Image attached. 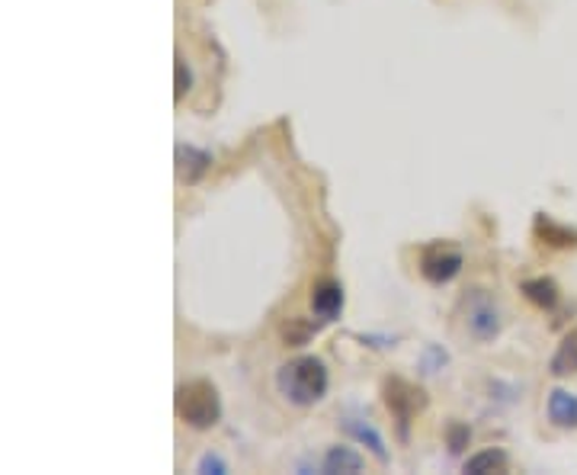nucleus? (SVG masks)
<instances>
[{"mask_svg": "<svg viewBox=\"0 0 577 475\" xmlns=\"http://www.w3.org/2000/svg\"><path fill=\"white\" fill-rule=\"evenodd\" d=\"M276 389L286 398L288 405L308 408L325 398L328 392V366L318 357H298L280 366L276 373Z\"/></svg>", "mask_w": 577, "mask_h": 475, "instance_id": "f257e3e1", "label": "nucleus"}, {"mask_svg": "<svg viewBox=\"0 0 577 475\" xmlns=\"http://www.w3.org/2000/svg\"><path fill=\"white\" fill-rule=\"evenodd\" d=\"M177 415L183 425L196 428V431H208L218 425L222 418V398L218 389L206 383V380H193L186 386L177 389Z\"/></svg>", "mask_w": 577, "mask_h": 475, "instance_id": "f03ea898", "label": "nucleus"}, {"mask_svg": "<svg viewBox=\"0 0 577 475\" xmlns=\"http://www.w3.org/2000/svg\"><path fill=\"white\" fill-rule=\"evenodd\" d=\"M382 398H385V408L392 411V418L398 421L401 437H408V425L427 408V392L420 389V386H414V383H408V380L392 376V380H385V386H382Z\"/></svg>", "mask_w": 577, "mask_h": 475, "instance_id": "7ed1b4c3", "label": "nucleus"}, {"mask_svg": "<svg viewBox=\"0 0 577 475\" xmlns=\"http://www.w3.org/2000/svg\"><path fill=\"white\" fill-rule=\"evenodd\" d=\"M465 328L482 344L495 341L500 335V308L485 290H472L465 296Z\"/></svg>", "mask_w": 577, "mask_h": 475, "instance_id": "20e7f679", "label": "nucleus"}, {"mask_svg": "<svg viewBox=\"0 0 577 475\" xmlns=\"http://www.w3.org/2000/svg\"><path fill=\"white\" fill-rule=\"evenodd\" d=\"M459 270H462V251H459V248L443 245V241L423 248V255H420V273H423V280H430L433 286H443V283L455 280Z\"/></svg>", "mask_w": 577, "mask_h": 475, "instance_id": "39448f33", "label": "nucleus"}, {"mask_svg": "<svg viewBox=\"0 0 577 475\" xmlns=\"http://www.w3.org/2000/svg\"><path fill=\"white\" fill-rule=\"evenodd\" d=\"M340 312H343V286L330 276L318 280L312 286V315L328 325V321L340 318Z\"/></svg>", "mask_w": 577, "mask_h": 475, "instance_id": "423d86ee", "label": "nucleus"}, {"mask_svg": "<svg viewBox=\"0 0 577 475\" xmlns=\"http://www.w3.org/2000/svg\"><path fill=\"white\" fill-rule=\"evenodd\" d=\"M212 168V155L193 145H177V177L183 183H200Z\"/></svg>", "mask_w": 577, "mask_h": 475, "instance_id": "0eeeda50", "label": "nucleus"}, {"mask_svg": "<svg viewBox=\"0 0 577 475\" xmlns=\"http://www.w3.org/2000/svg\"><path fill=\"white\" fill-rule=\"evenodd\" d=\"M536 238L548 248H577V228L562 225L552 216H536Z\"/></svg>", "mask_w": 577, "mask_h": 475, "instance_id": "6e6552de", "label": "nucleus"}, {"mask_svg": "<svg viewBox=\"0 0 577 475\" xmlns=\"http://www.w3.org/2000/svg\"><path fill=\"white\" fill-rule=\"evenodd\" d=\"M548 421L555 428H577V395L575 392L555 389L548 395Z\"/></svg>", "mask_w": 577, "mask_h": 475, "instance_id": "1a4fd4ad", "label": "nucleus"}, {"mask_svg": "<svg viewBox=\"0 0 577 475\" xmlns=\"http://www.w3.org/2000/svg\"><path fill=\"white\" fill-rule=\"evenodd\" d=\"M363 470V456L360 453H353V450H347V446H330L328 453H325V460H321V473L337 475V473H360Z\"/></svg>", "mask_w": 577, "mask_h": 475, "instance_id": "9d476101", "label": "nucleus"}, {"mask_svg": "<svg viewBox=\"0 0 577 475\" xmlns=\"http://www.w3.org/2000/svg\"><path fill=\"white\" fill-rule=\"evenodd\" d=\"M343 431L353 433L360 443H366V450H370L378 463H388V450H385V440H382V433L375 431L370 421H343Z\"/></svg>", "mask_w": 577, "mask_h": 475, "instance_id": "9b49d317", "label": "nucleus"}, {"mask_svg": "<svg viewBox=\"0 0 577 475\" xmlns=\"http://www.w3.org/2000/svg\"><path fill=\"white\" fill-rule=\"evenodd\" d=\"M510 470V460L504 450H482L475 456L465 460V473L468 475H488V473H507Z\"/></svg>", "mask_w": 577, "mask_h": 475, "instance_id": "f8f14e48", "label": "nucleus"}, {"mask_svg": "<svg viewBox=\"0 0 577 475\" xmlns=\"http://www.w3.org/2000/svg\"><path fill=\"white\" fill-rule=\"evenodd\" d=\"M523 296L539 308H555L558 305V283L552 276H533L523 283Z\"/></svg>", "mask_w": 577, "mask_h": 475, "instance_id": "ddd939ff", "label": "nucleus"}, {"mask_svg": "<svg viewBox=\"0 0 577 475\" xmlns=\"http://www.w3.org/2000/svg\"><path fill=\"white\" fill-rule=\"evenodd\" d=\"M552 373L555 376H572L577 373V328L558 344L555 357H552Z\"/></svg>", "mask_w": 577, "mask_h": 475, "instance_id": "4468645a", "label": "nucleus"}, {"mask_svg": "<svg viewBox=\"0 0 577 475\" xmlns=\"http://www.w3.org/2000/svg\"><path fill=\"white\" fill-rule=\"evenodd\" d=\"M190 87H193V75H190V68H186V61L177 55V65H173V100L180 103L186 93H190Z\"/></svg>", "mask_w": 577, "mask_h": 475, "instance_id": "2eb2a0df", "label": "nucleus"}, {"mask_svg": "<svg viewBox=\"0 0 577 475\" xmlns=\"http://www.w3.org/2000/svg\"><path fill=\"white\" fill-rule=\"evenodd\" d=\"M312 338V325H305L302 318H288V325H283V341L288 347H302Z\"/></svg>", "mask_w": 577, "mask_h": 475, "instance_id": "dca6fc26", "label": "nucleus"}, {"mask_svg": "<svg viewBox=\"0 0 577 475\" xmlns=\"http://www.w3.org/2000/svg\"><path fill=\"white\" fill-rule=\"evenodd\" d=\"M468 440H472V431L465 425H450V453L459 456L468 446Z\"/></svg>", "mask_w": 577, "mask_h": 475, "instance_id": "f3484780", "label": "nucleus"}, {"mask_svg": "<svg viewBox=\"0 0 577 475\" xmlns=\"http://www.w3.org/2000/svg\"><path fill=\"white\" fill-rule=\"evenodd\" d=\"M196 473H203V475H225V473H228V466H225V460H222L218 453H206V456L200 460V466H196Z\"/></svg>", "mask_w": 577, "mask_h": 475, "instance_id": "a211bd4d", "label": "nucleus"}]
</instances>
